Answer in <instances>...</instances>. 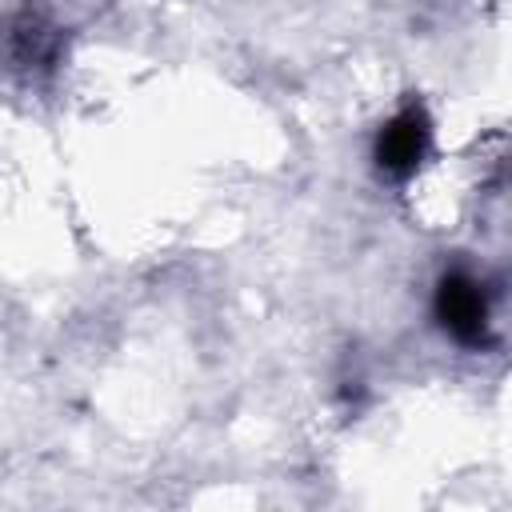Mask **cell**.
<instances>
[{"label": "cell", "mask_w": 512, "mask_h": 512, "mask_svg": "<svg viewBox=\"0 0 512 512\" xmlns=\"http://www.w3.org/2000/svg\"><path fill=\"white\" fill-rule=\"evenodd\" d=\"M432 316L440 324V332L448 340H456L460 348H488L492 344V308H488V292L484 284L464 272L452 268L436 280L432 292Z\"/></svg>", "instance_id": "6da1fadb"}, {"label": "cell", "mask_w": 512, "mask_h": 512, "mask_svg": "<svg viewBox=\"0 0 512 512\" xmlns=\"http://www.w3.org/2000/svg\"><path fill=\"white\" fill-rule=\"evenodd\" d=\"M428 148H432V120L424 104H404L380 124L372 140V164L388 180H408L420 172Z\"/></svg>", "instance_id": "7a4b0ae2"}]
</instances>
